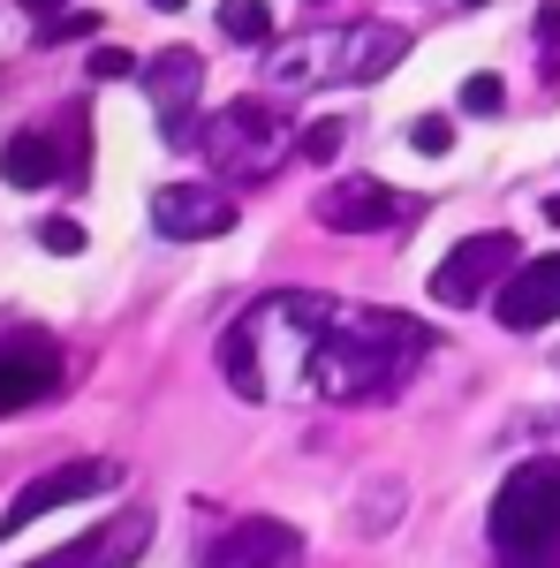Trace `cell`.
<instances>
[{
    "label": "cell",
    "instance_id": "6da1fadb",
    "mask_svg": "<svg viewBox=\"0 0 560 568\" xmlns=\"http://www.w3.org/2000/svg\"><path fill=\"white\" fill-rule=\"evenodd\" d=\"M431 356V326L409 318V311L387 304H342L334 326L310 342V364H303V387L318 402H387L401 394V379Z\"/></svg>",
    "mask_w": 560,
    "mask_h": 568
},
{
    "label": "cell",
    "instance_id": "7a4b0ae2",
    "mask_svg": "<svg viewBox=\"0 0 560 568\" xmlns=\"http://www.w3.org/2000/svg\"><path fill=\"white\" fill-rule=\"evenodd\" d=\"M492 554L508 568H553L560 554V463L530 455L492 493Z\"/></svg>",
    "mask_w": 560,
    "mask_h": 568
},
{
    "label": "cell",
    "instance_id": "3957f363",
    "mask_svg": "<svg viewBox=\"0 0 560 568\" xmlns=\"http://www.w3.org/2000/svg\"><path fill=\"white\" fill-rule=\"evenodd\" d=\"M281 136H288L281 106H265V99H235V106H220L213 122L197 130V152H205L227 182H265L281 160H288Z\"/></svg>",
    "mask_w": 560,
    "mask_h": 568
},
{
    "label": "cell",
    "instance_id": "277c9868",
    "mask_svg": "<svg viewBox=\"0 0 560 568\" xmlns=\"http://www.w3.org/2000/svg\"><path fill=\"white\" fill-rule=\"evenodd\" d=\"M522 265V243L508 235V227H492V235H462L447 258L431 265V304L462 311V304H485L492 296V281L500 273H516Z\"/></svg>",
    "mask_w": 560,
    "mask_h": 568
},
{
    "label": "cell",
    "instance_id": "5b68a950",
    "mask_svg": "<svg viewBox=\"0 0 560 568\" xmlns=\"http://www.w3.org/2000/svg\"><path fill=\"white\" fill-rule=\"evenodd\" d=\"M114 485H122V470H114V463H99V455H84V463H61V470L31 478L23 493H16V500H8V516H0V538L31 530L39 516L69 508V500H99V493H114Z\"/></svg>",
    "mask_w": 560,
    "mask_h": 568
},
{
    "label": "cell",
    "instance_id": "8992f818",
    "mask_svg": "<svg viewBox=\"0 0 560 568\" xmlns=\"http://www.w3.org/2000/svg\"><path fill=\"white\" fill-rule=\"evenodd\" d=\"M144 91H152V106H160V130L167 144H197V91H205V53H190V45H167V53H152L144 61Z\"/></svg>",
    "mask_w": 560,
    "mask_h": 568
},
{
    "label": "cell",
    "instance_id": "52a82bcc",
    "mask_svg": "<svg viewBox=\"0 0 560 568\" xmlns=\"http://www.w3.org/2000/svg\"><path fill=\"white\" fill-rule=\"evenodd\" d=\"M243 220V197H227L220 182H167L152 190V227L174 235V243H213Z\"/></svg>",
    "mask_w": 560,
    "mask_h": 568
},
{
    "label": "cell",
    "instance_id": "ba28073f",
    "mask_svg": "<svg viewBox=\"0 0 560 568\" xmlns=\"http://www.w3.org/2000/svg\"><path fill=\"white\" fill-rule=\"evenodd\" d=\"M144 546H152V508H114V516L91 524L77 546H53V554L31 561V568H130Z\"/></svg>",
    "mask_w": 560,
    "mask_h": 568
},
{
    "label": "cell",
    "instance_id": "9c48e42d",
    "mask_svg": "<svg viewBox=\"0 0 560 568\" xmlns=\"http://www.w3.org/2000/svg\"><path fill=\"white\" fill-rule=\"evenodd\" d=\"M310 213H318V227H334V235H379V227H394V220L409 213V197L387 190L379 175H348V182H334Z\"/></svg>",
    "mask_w": 560,
    "mask_h": 568
},
{
    "label": "cell",
    "instance_id": "30bf717a",
    "mask_svg": "<svg viewBox=\"0 0 560 568\" xmlns=\"http://www.w3.org/2000/svg\"><path fill=\"white\" fill-rule=\"evenodd\" d=\"M296 561H303V538L281 516H243L235 530H220L205 546L197 568H296Z\"/></svg>",
    "mask_w": 560,
    "mask_h": 568
},
{
    "label": "cell",
    "instance_id": "8fae6325",
    "mask_svg": "<svg viewBox=\"0 0 560 568\" xmlns=\"http://www.w3.org/2000/svg\"><path fill=\"white\" fill-rule=\"evenodd\" d=\"M492 318H500L508 334H538L546 318H560V251H553V258H522L516 273L500 281Z\"/></svg>",
    "mask_w": 560,
    "mask_h": 568
},
{
    "label": "cell",
    "instance_id": "7c38bea8",
    "mask_svg": "<svg viewBox=\"0 0 560 568\" xmlns=\"http://www.w3.org/2000/svg\"><path fill=\"white\" fill-rule=\"evenodd\" d=\"M53 387H61V356H53V342L31 334V326H23V334H8V342H0V417L45 402Z\"/></svg>",
    "mask_w": 560,
    "mask_h": 568
},
{
    "label": "cell",
    "instance_id": "4fadbf2b",
    "mask_svg": "<svg viewBox=\"0 0 560 568\" xmlns=\"http://www.w3.org/2000/svg\"><path fill=\"white\" fill-rule=\"evenodd\" d=\"M401 53H409V31H394V23H356V31H342V84H379Z\"/></svg>",
    "mask_w": 560,
    "mask_h": 568
},
{
    "label": "cell",
    "instance_id": "5bb4252c",
    "mask_svg": "<svg viewBox=\"0 0 560 568\" xmlns=\"http://www.w3.org/2000/svg\"><path fill=\"white\" fill-rule=\"evenodd\" d=\"M273 77H281V84H342V31L273 45Z\"/></svg>",
    "mask_w": 560,
    "mask_h": 568
},
{
    "label": "cell",
    "instance_id": "9a60e30c",
    "mask_svg": "<svg viewBox=\"0 0 560 568\" xmlns=\"http://www.w3.org/2000/svg\"><path fill=\"white\" fill-rule=\"evenodd\" d=\"M0 175L16 182V190H45V182L61 175V152H53V136L45 130H16L0 144Z\"/></svg>",
    "mask_w": 560,
    "mask_h": 568
},
{
    "label": "cell",
    "instance_id": "2e32d148",
    "mask_svg": "<svg viewBox=\"0 0 560 568\" xmlns=\"http://www.w3.org/2000/svg\"><path fill=\"white\" fill-rule=\"evenodd\" d=\"M220 31L235 45H273V8L265 0H220Z\"/></svg>",
    "mask_w": 560,
    "mask_h": 568
},
{
    "label": "cell",
    "instance_id": "e0dca14e",
    "mask_svg": "<svg viewBox=\"0 0 560 568\" xmlns=\"http://www.w3.org/2000/svg\"><path fill=\"white\" fill-rule=\"evenodd\" d=\"M91 77L99 84H130V77H144V61H136L130 45H91Z\"/></svg>",
    "mask_w": 560,
    "mask_h": 568
},
{
    "label": "cell",
    "instance_id": "ac0fdd59",
    "mask_svg": "<svg viewBox=\"0 0 560 568\" xmlns=\"http://www.w3.org/2000/svg\"><path fill=\"white\" fill-rule=\"evenodd\" d=\"M39 243L53 251V258H77V251H84V220H69V213H45V220H39Z\"/></svg>",
    "mask_w": 560,
    "mask_h": 568
},
{
    "label": "cell",
    "instance_id": "d6986e66",
    "mask_svg": "<svg viewBox=\"0 0 560 568\" xmlns=\"http://www.w3.org/2000/svg\"><path fill=\"white\" fill-rule=\"evenodd\" d=\"M409 144H417L425 160H439V152H455V122H447V114H417V122H409Z\"/></svg>",
    "mask_w": 560,
    "mask_h": 568
},
{
    "label": "cell",
    "instance_id": "ffe728a7",
    "mask_svg": "<svg viewBox=\"0 0 560 568\" xmlns=\"http://www.w3.org/2000/svg\"><path fill=\"white\" fill-rule=\"evenodd\" d=\"M342 136H348V122H310V130L296 136V152H303V160H318V168H326V160L342 152Z\"/></svg>",
    "mask_w": 560,
    "mask_h": 568
},
{
    "label": "cell",
    "instance_id": "44dd1931",
    "mask_svg": "<svg viewBox=\"0 0 560 568\" xmlns=\"http://www.w3.org/2000/svg\"><path fill=\"white\" fill-rule=\"evenodd\" d=\"M99 31V16H84V8H69V16H53V23H39V45H61V39H91Z\"/></svg>",
    "mask_w": 560,
    "mask_h": 568
},
{
    "label": "cell",
    "instance_id": "7402d4cb",
    "mask_svg": "<svg viewBox=\"0 0 560 568\" xmlns=\"http://www.w3.org/2000/svg\"><path fill=\"white\" fill-rule=\"evenodd\" d=\"M500 106H508L500 77H470V84H462V114H500Z\"/></svg>",
    "mask_w": 560,
    "mask_h": 568
},
{
    "label": "cell",
    "instance_id": "603a6c76",
    "mask_svg": "<svg viewBox=\"0 0 560 568\" xmlns=\"http://www.w3.org/2000/svg\"><path fill=\"white\" fill-rule=\"evenodd\" d=\"M538 39L560 45V0H546V16H538Z\"/></svg>",
    "mask_w": 560,
    "mask_h": 568
},
{
    "label": "cell",
    "instance_id": "cb8c5ba5",
    "mask_svg": "<svg viewBox=\"0 0 560 568\" xmlns=\"http://www.w3.org/2000/svg\"><path fill=\"white\" fill-rule=\"evenodd\" d=\"M23 16H45L53 23V16H69V0H23Z\"/></svg>",
    "mask_w": 560,
    "mask_h": 568
},
{
    "label": "cell",
    "instance_id": "d4e9b609",
    "mask_svg": "<svg viewBox=\"0 0 560 568\" xmlns=\"http://www.w3.org/2000/svg\"><path fill=\"white\" fill-rule=\"evenodd\" d=\"M152 8H190V0H152Z\"/></svg>",
    "mask_w": 560,
    "mask_h": 568
},
{
    "label": "cell",
    "instance_id": "484cf974",
    "mask_svg": "<svg viewBox=\"0 0 560 568\" xmlns=\"http://www.w3.org/2000/svg\"><path fill=\"white\" fill-rule=\"evenodd\" d=\"M462 8H485V0H462Z\"/></svg>",
    "mask_w": 560,
    "mask_h": 568
}]
</instances>
